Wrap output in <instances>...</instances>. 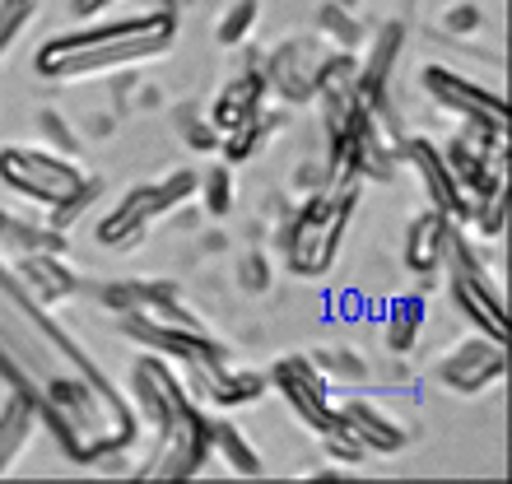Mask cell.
<instances>
[{"label": "cell", "mask_w": 512, "mask_h": 484, "mask_svg": "<svg viewBox=\"0 0 512 484\" xmlns=\"http://www.w3.org/2000/svg\"><path fill=\"white\" fill-rule=\"evenodd\" d=\"M480 24H485V19H480L475 5H452V10H447V28H452V33H475Z\"/></svg>", "instance_id": "cell-10"}, {"label": "cell", "mask_w": 512, "mask_h": 484, "mask_svg": "<svg viewBox=\"0 0 512 484\" xmlns=\"http://www.w3.org/2000/svg\"><path fill=\"white\" fill-rule=\"evenodd\" d=\"M503 377V345H461L443 363V382L452 391H475Z\"/></svg>", "instance_id": "cell-2"}, {"label": "cell", "mask_w": 512, "mask_h": 484, "mask_svg": "<svg viewBox=\"0 0 512 484\" xmlns=\"http://www.w3.org/2000/svg\"><path fill=\"white\" fill-rule=\"evenodd\" d=\"M252 24H256V0H238V5H229V10H224V19H219V28H215V38L224 42V47H238V42H247Z\"/></svg>", "instance_id": "cell-6"}, {"label": "cell", "mask_w": 512, "mask_h": 484, "mask_svg": "<svg viewBox=\"0 0 512 484\" xmlns=\"http://www.w3.org/2000/svg\"><path fill=\"white\" fill-rule=\"evenodd\" d=\"M261 94H266L261 75H247V80L229 84V89H224V98L215 103V126H219V131H233V126H243L247 117H256Z\"/></svg>", "instance_id": "cell-3"}, {"label": "cell", "mask_w": 512, "mask_h": 484, "mask_svg": "<svg viewBox=\"0 0 512 484\" xmlns=\"http://www.w3.org/2000/svg\"><path fill=\"white\" fill-rule=\"evenodd\" d=\"M112 0H75V14L80 19H89V14H98V10H108Z\"/></svg>", "instance_id": "cell-12"}, {"label": "cell", "mask_w": 512, "mask_h": 484, "mask_svg": "<svg viewBox=\"0 0 512 484\" xmlns=\"http://www.w3.org/2000/svg\"><path fill=\"white\" fill-rule=\"evenodd\" d=\"M243 266H247V289H266V256H247V261H243Z\"/></svg>", "instance_id": "cell-11"}, {"label": "cell", "mask_w": 512, "mask_h": 484, "mask_svg": "<svg viewBox=\"0 0 512 484\" xmlns=\"http://www.w3.org/2000/svg\"><path fill=\"white\" fill-rule=\"evenodd\" d=\"M443 252H447L443 219H438V215L415 219V233H410V266H415V270H433Z\"/></svg>", "instance_id": "cell-5"}, {"label": "cell", "mask_w": 512, "mask_h": 484, "mask_svg": "<svg viewBox=\"0 0 512 484\" xmlns=\"http://www.w3.org/2000/svg\"><path fill=\"white\" fill-rule=\"evenodd\" d=\"M205 205H210V215H224L229 210V173L224 168H215V173L205 177Z\"/></svg>", "instance_id": "cell-9"}, {"label": "cell", "mask_w": 512, "mask_h": 484, "mask_svg": "<svg viewBox=\"0 0 512 484\" xmlns=\"http://www.w3.org/2000/svg\"><path fill=\"white\" fill-rule=\"evenodd\" d=\"M28 19H33V0H0V52L19 38Z\"/></svg>", "instance_id": "cell-7"}, {"label": "cell", "mask_w": 512, "mask_h": 484, "mask_svg": "<svg viewBox=\"0 0 512 484\" xmlns=\"http://www.w3.org/2000/svg\"><path fill=\"white\" fill-rule=\"evenodd\" d=\"M0 173L10 177L19 191L38 196V201H70L84 187V177L70 163L42 154V149H5L0 154Z\"/></svg>", "instance_id": "cell-1"}, {"label": "cell", "mask_w": 512, "mask_h": 484, "mask_svg": "<svg viewBox=\"0 0 512 484\" xmlns=\"http://www.w3.org/2000/svg\"><path fill=\"white\" fill-rule=\"evenodd\" d=\"M210 438H215V443L224 447V452H229V461H233V466H238V471H243V475H256V471H261V461H256L252 452H247V443H243V438H238V433L229 429V424H219V429L210 433Z\"/></svg>", "instance_id": "cell-8"}, {"label": "cell", "mask_w": 512, "mask_h": 484, "mask_svg": "<svg viewBox=\"0 0 512 484\" xmlns=\"http://www.w3.org/2000/svg\"><path fill=\"white\" fill-rule=\"evenodd\" d=\"M28 424H33L28 396H10L5 415H0V471L10 466V457H19V447H24V438H28Z\"/></svg>", "instance_id": "cell-4"}]
</instances>
